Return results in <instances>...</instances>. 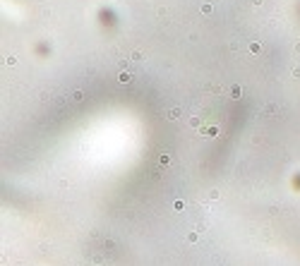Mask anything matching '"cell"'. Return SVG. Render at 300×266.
<instances>
[{
  "mask_svg": "<svg viewBox=\"0 0 300 266\" xmlns=\"http://www.w3.org/2000/svg\"><path fill=\"white\" fill-rule=\"evenodd\" d=\"M180 113H183V110H180V108H171V110H168V115H166V118H168V120H178V118H180Z\"/></svg>",
  "mask_w": 300,
  "mask_h": 266,
  "instance_id": "obj_2",
  "label": "cell"
},
{
  "mask_svg": "<svg viewBox=\"0 0 300 266\" xmlns=\"http://www.w3.org/2000/svg\"><path fill=\"white\" fill-rule=\"evenodd\" d=\"M118 79H120V82H123V84H127V82H130V79H132V77H130V74H127V72H120V77H118Z\"/></svg>",
  "mask_w": 300,
  "mask_h": 266,
  "instance_id": "obj_5",
  "label": "cell"
},
{
  "mask_svg": "<svg viewBox=\"0 0 300 266\" xmlns=\"http://www.w3.org/2000/svg\"><path fill=\"white\" fill-rule=\"evenodd\" d=\"M168 161H171L168 153H161V156H159V163H161V165H168Z\"/></svg>",
  "mask_w": 300,
  "mask_h": 266,
  "instance_id": "obj_4",
  "label": "cell"
},
{
  "mask_svg": "<svg viewBox=\"0 0 300 266\" xmlns=\"http://www.w3.org/2000/svg\"><path fill=\"white\" fill-rule=\"evenodd\" d=\"M173 206H175V209H178V211H183V209H185V202H180V199H178V202H175V204H173Z\"/></svg>",
  "mask_w": 300,
  "mask_h": 266,
  "instance_id": "obj_7",
  "label": "cell"
},
{
  "mask_svg": "<svg viewBox=\"0 0 300 266\" xmlns=\"http://www.w3.org/2000/svg\"><path fill=\"white\" fill-rule=\"evenodd\" d=\"M202 134H204L206 139H211V137L218 134V127H214V125H211V127H202Z\"/></svg>",
  "mask_w": 300,
  "mask_h": 266,
  "instance_id": "obj_1",
  "label": "cell"
},
{
  "mask_svg": "<svg viewBox=\"0 0 300 266\" xmlns=\"http://www.w3.org/2000/svg\"><path fill=\"white\" fill-rule=\"evenodd\" d=\"M190 127H199V118H190Z\"/></svg>",
  "mask_w": 300,
  "mask_h": 266,
  "instance_id": "obj_6",
  "label": "cell"
},
{
  "mask_svg": "<svg viewBox=\"0 0 300 266\" xmlns=\"http://www.w3.org/2000/svg\"><path fill=\"white\" fill-rule=\"evenodd\" d=\"M293 77H298V79H300V67H295V70H293Z\"/></svg>",
  "mask_w": 300,
  "mask_h": 266,
  "instance_id": "obj_9",
  "label": "cell"
},
{
  "mask_svg": "<svg viewBox=\"0 0 300 266\" xmlns=\"http://www.w3.org/2000/svg\"><path fill=\"white\" fill-rule=\"evenodd\" d=\"M72 96H74V101H82V99H84V94H82V91H74Z\"/></svg>",
  "mask_w": 300,
  "mask_h": 266,
  "instance_id": "obj_8",
  "label": "cell"
},
{
  "mask_svg": "<svg viewBox=\"0 0 300 266\" xmlns=\"http://www.w3.org/2000/svg\"><path fill=\"white\" fill-rule=\"evenodd\" d=\"M240 94H243L240 86H233V89H231V99H240Z\"/></svg>",
  "mask_w": 300,
  "mask_h": 266,
  "instance_id": "obj_3",
  "label": "cell"
}]
</instances>
